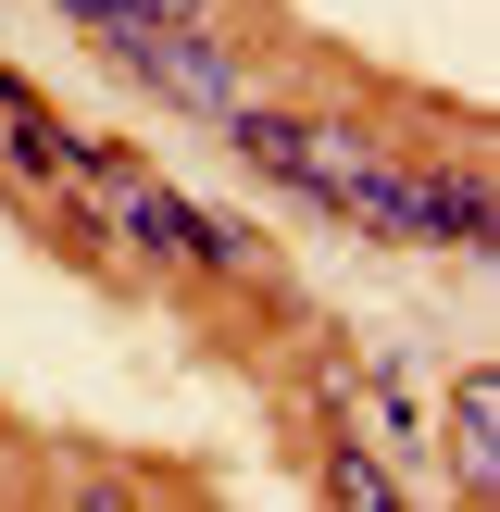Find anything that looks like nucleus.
Instances as JSON below:
<instances>
[{
    "instance_id": "nucleus-1",
    "label": "nucleus",
    "mask_w": 500,
    "mask_h": 512,
    "mask_svg": "<svg viewBox=\"0 0 500 512\" xmlns=\"http://www.w3.org/2000/svg\"><path fill=\"white\" fill-rule=\"evenodd\" d=\"M225 138L250 150L263 175H288L300 200H325L338 225H375V238H425V175H400V163H375L350 125H300V113H225Z\"/></svg>"
},
{
    "instance_id": "nucleus-2",
    "label": "nucleus",
    "mask_w": 500,
    "mask_h": 512,
    "mask_svg": "<svg viewBox=\"0 0 500 512\" xmlns=\"http://www.w3.org/2000/svg\"><path fill=\"white\" fill-rule=\"evenodd\" d=\"M75 188H88V200H100V225H113L125 250H150V263H250V225L200 213L188 188L138 175L125 150H88V163H75Z\"/></svg>"
},
{
    "instance_id": "nucleus-3",
    "label": "nucleus",
    "mask_w": 500,
    "mask_h": 512,
    "mask_svg": "<svg viewBox=\"0 0 500 512\" xmlns=\"http://www.w3.org/2000/svg\"><path fill=\"white\" fill-rule=\"evenodd\" d=\"M88 38H100V50H125V63H138L163 100H188V113H213V125L250 100V88H238V63L200 38V13H150V0H125V13H100Z\"/></svg>"
},
{
    "instance_id": "nucleus-4",
    "label": "nucleus",
    "mask_w": 500,
    "mask_h": 512,
    "mask_svg": "<svg viewBox=\"0 0 500 512\" xmlns=\"http://www.w3.org/2000/svg\"><path fill=\"white\" fill-rule=\"evenodd\" d=\"M450 463H463V488H500V375L450 388Z\"/></svg>"
},
{
    "instance_id": "nucleus-5",
    "label": "nucleus",
    "mask_w": 500,
    "mask_h": 512,
    "mask_svg": "<svg viewBox=\"0 0 500 512\" xmlns=\"http://www.w3.org/2000/svg\"><path fill=\"white\" fill-rule=\"evenodd\" d=\"M488 225H500V213H488V188H475V175H425V238H463V250H475Z\"/></svg>"
},
{
    "instance_id": "nucleus-6",
    "label": "nucleus",
    "mask_w": 500,
    "mask_h": 512,
    "mask_svg": "<svg viewBox=\"0 0 500 512\" xmlns=\"http://www.w3.org/2000/svg\"><path fill=\"white\" fill-rule=\"evenodd\" d=\"M338 500H350V512H375V500H388V475H375L363 450H338Z\"/></svg>"
},
{
    "instance_id": "nucleus-7",
    "label": "nucleus",
    "mask_w": 500,
    "mask_h": 512,
    "mask_svg": "<svg viewBox=\"0 0 500 512\" xmlns=\"http://www.w3.org/2000/svg\"><path fill=\"white\" fill-rule=\"evenodd\" d=\"M63 13H75V25H100V13H125V0H63Z\"/></svg>"
}]
</instances>
